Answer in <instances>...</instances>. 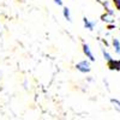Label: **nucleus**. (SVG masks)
Returning <instances> with one entry per match:
<instances>
[{
	"label": "nucleus",
	"instance_id": "ddd939ff",
	"mask_svg": "<svg viewBox=\"0 0 120 120\" xmlns=\"http://www.w3.org/2000/svg\"><path fill=\"white\" fill-rule=\"evenodd\" d=\"M115 28V25H114V23H112V24H108V29L109 30H113Z\"/></svg>",
	"mask_w": 120,
	"mask_h": 120
},
{
	"label": "nucleus",
	"instance_id": "20e7f679",
	"mask_svg": "<svg viewBox=\"0 0 120 120\" xmlns=\"http://www.w3.org/2000/svg\"><path fill=\"white\" fill-rule=\"evenodd\" d=\"M82 49H83V53H84V55L86 56V59H89L90 61H95V56H94V53H93V51H91V48H90V46L88 45V43H83V46H82Z\"/></svg>",
	"mask_w": 120,
	"mask_h": 120
},
{
	"label": "nucleus",
	"instance_id": "f03ea898",
	"mask_svg": "<svg viewBox=\"0 0 120 120\" xmlns=\"http://www.w3.org/2000/svg\"><path fill=\"white\" fill-rule=\"evenodd\" d=\"M101 21L107 23V24H112L115 22V17H114V11L112 8H109L106 11V13H103L101 16Z\"/></svg>",
	"mask_w": 120,
	"mask_h": 120
},
{
	"label": "nucleus",
	"instance_id": "f257e3e1",
	"mask_svg": "<svg viewBox=\"0 0 120 120\" xmlns=\"http://www.w3.org/2000/svg\"><path fill=\"white\" fill-rule=\"evenodd\" d=\"M76 70L79 71L81 73H89L91 71V64H90V60L89 59H84V60H81L76 64Z\"/></svg>",
	"mask_w": 120,
	"mask_h": 120
},
{
	"label": "nucleus",
	"instance_id": "7ed1b4c3",
	"mask_svg": "<svg viewBox=\"0 0 120 120\" xmlns=\"http://www.w3.org/2000/svg\"><path fill=\"white\" fill-rule=\"evenodd\" d=\"M107 67L111 71H120V59H111L107 61Z\"/></svg>",
	"mask_w": 120,
	"mask_h": 120
},
{
	"label": "nucleus",
	"instance_id": "1a4fd4ad",
	"mask_svg": "<svg viewBox=\"0 0 120 120\" xmlns=\"http://www.w3.org/2000/svg\"><path fill=\"white\" fill-rule=\"evenodd\" d=\"M101 52H102V55H103V59L106 60V61H108V60L112 59V55L109 54V52L107 51L106 48H101Z\"/></svg>",
	"mask_w": 120,
	"mask_h": 120
},
{
	"label": "nucleus",
	"instance_id": "9b49d317",
	"mask_svg": "<svg viewBox=\"0 0 120 120\" xmlns=\"http://www.w3.org/2000/svg\"><path fill=\"white\" fill-rule=\"evenodd\" d=\"M100 41H101V42H102L106 47H107V46H109V43L107 42V40H105V38H100Z\"/></svg>",
	"mask_w": 120,
	"mask_h": 120
},
{
	"label": "nucleus",
	"instance_id": "f8f14e48",
	"mask_svg": "<svg viewBox=\"0 0 120 120\" xmlns=\"http://www.w3.org/2000/svg\"><path fill=\"white\" fill-rule=\"evenodd\" d=\"M54 3H55L58 6H61V5H63V0H54Z\"/></svg>",
	"mask_w": 120,
	"mask_h": 120
},
{
	"label": "nucleus",
	"instance_id": "423d86ee",
	"mask_svg": "<svg viewBox=\"0 0 120 120\" xmlns=\"http://www.w3.org/2000/svg\"><path fill=\"white\" fill-rule=\"evenodd\" d=\"M112 47H113V49H114V52H115V54H120V41L118 38H113L112 40Z\"/></svg>",
	"mask_w": 120,
	"mask_h": 120
},
{
	"label": "nucleus",
	"instance_id": "9d476101",
	"mask_svg": "<svg viewBox=\"0 0 120 120\" xmlns=\"http://www.w3.org/2000/svg\"><path fill=\"white\" fill-rule=\"evenodd\" d=\"M113 5L115 6L116 10H119V11H120V0H113Z\"/></svg>",
	"mask_w": 120,
	"mask_h": 120
},
{
	"label": "nucleus",
	"instance_id": "0eeeda50",
	"mask_svg": "<svg viewBox=\"0 0 120 120\" xmlns=\"http://www.w3.org/2000/svg\"><path fill=\"white\" fill-rule=\"evenodd\" d=\"M63 16H64V18L66 19L67 22H71L72 19H71V11H70V8L68 7H63Z\"/></svg>",
	"mask_w": 120,
	"mask_h": 120
},
{
	"label": "nucleus",
	"instance_id": "6e6552de",
	"mask_svg": "<svg viewBox=\"0 0 120 120\" xmlns=\"http://www.w3.org/2000/svg\"><path fill=\"white\" fill-rule=\"evenodd\" d=\"M111 103L113 106V108L116 112H120V100L118 98H111Z\"/></svg>",
	"mask_w": 120,
	"mask_h": 120
},
{
	"label": "nucleus",
	"instance_id": "39448f33",
	"mask_svg": "<svg viewBox=\"0 0 120 120\" xmlns=\"http://www.w3.org/2000/svg\"><path fill=\"white\" fill-rule=\"evenodd\" d=\"M83 25H84L85 29L89 30V31H93V30L95 29V26H96V22L90 21V19L86 18V17H83Z\"/></svg>",
	"mask_w": 120,
	"mask_h": 120
}]
</instances>
